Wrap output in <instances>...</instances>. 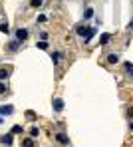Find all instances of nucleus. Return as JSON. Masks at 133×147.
Here are the masks:
<instances>
[{
    "mask_svg": "<svg viewBox=\"0 0 133 147\" xmlns=\"http://www.w3.org/2000/svg\"><path fill=\"white\" fill-rule=\"evenodd\" d=\"M54 139H56L60 145H70V137H68V135H64V133H56V135H54Z\"/></svg>",
    "mask_w": 133,
    "mask_h": 147,
    "instance_id": "nucleus-1",
    "label": "nucleus"
},
{
    "mask_svg": "<svg viewBox=\"0 0 133 147\" xmlns=\"http://www.w3.org/2000/svg\"><path fill=\"white\" fill-rule=\"evenodd\" d=\"M16 40H20V42H26L28 40V30L26 28H18V30H16Z\"/></svg>",
    "mask_w": 133,
    "mask_h": 147,
    "instance_id": "nucleus-2",
    "label": "nucleus"
},
{
    "mask_svg": "<svg viewBox=\"0 0 133 147\" xmlns=\"http://www.w3.org/2000/svg\"><path fill=\"white\" fill-rule=\"evenodd\" d=\"M0 141H2L6 147H10V145H14V135H12V133H6V135H2Z\"/></svg>",
    "mask_w": 133,
    "mask_h": 147,
    "instance_id": "nucleus-3",
    "label": "nucleus"
},
{
    "mask_svg": "<svg viewBox=\"0 0 133 147\" xmlns=\"http://www.w3.org/2000/svg\"><path fill=\"white\" fill-rule=\"evenodd\" d=\"M54 111H58V113H60V111H64V99H62V98H56V99H54Z\"/></svg>",
    "mask_w": 133,
    "mask_h": 147,
    "instance_id": "nucleus-4",
    "label": "nucleus"
},
{
    "mask_svg": "<svg viewBox=\"0 0 133 147\" xmlns=\"http://www.w3.org/2000/svg\"><path fill=\"white\" fill-rule=\"evenodd\" d=\"M14 107L12 105H0V115H12Z\"/></svg>",
    "mask_w": 133,
    "mask_h": 147,
    "instance_id": "nucleus-5",
    "label": "nucleus"
},
{
    "mask_svg": "<svg viewBox=\"0 0 133 147\" xmlns=\"http://www.w3.org/2000/svg\"><path fill=\"white\" fill-rule=\"evenodd\" d=\"M95 32H97L95 28H89V30H87V34L83 36V42H85V44H89V42H91V38L95 36Z\"/></svg>",
    "mask_w": 133,
    "mask_h": 147,
    "instance_id": "nucleus-6",
    "label": "nucleus"
},
{
    "mask_svg": "<svg viewBox=\"0 0 133 147\" xmlns=\"http://www.w3.org/2000/svg\"><path fill=\"white\" fill-rule=\"evenodd\" d=\"M117 62H119V54H109V56H107V64L113 66V64H117Z\"/></svg>",
    "mask_w": 133,
    "mask_h": 147,
    "instance_id": "nucleus-7",
    "label": "nucleus"
},
{
    "mask_svg": "<svg viewBox=\"0 0 133 147\" xmlns=\"http://www.w3.org/2000/svg\"><path fill=\"white\" fill-rule=\"evenodd\" d=\"M18 48H20V40H14V42L8 44V50L10 52H18Z\"/></svg>",
    "mask_w": 133,
    "mask_h": 147,
    "instance_id": "nucleus-8",
    "label": "nucleus"
},
{
    "mask_svg": "<svg viewBox=\"0 0 133 147\" xmlns=\"http://www.w3.org/2000/svg\"><path fill=\"white\" fill-rule=\"evenodd\" d=\"M109 38H111L109 34H101V36H99V46H105L107 42H109Z\"/></svg>",
    "mask_w": 133,
    "mask_h": 147,
    "instance_id": "nucleus-9",
    "label": "nucleus"
},
{
    "mask_svg": "<svg viewBox=\"0 0 133 147\" xmlns=\"http://www.w3.org/2000/svg\"><path fill=\"white\" fill-rule=\"evenodd\" d=\"M22 131H24L22 125H12V131H10V133H12V135H18V133H22Z\"/></svg>",
    "mask_w": 133,
    "mask_h": 147,
    "instance_id": "nucleus-10",
    "label": "nucleus"
},
{
    "mask_svg": "<svg viewBox=\"0 0 133 147\" xmlns=\"http://www.w3.org/2000/svg\"><path fill=\"white\" fill-rule=\"evenodd\" d=\"M0 32H2V34H10V26H8V22H2V24H0Z\"/></svg>",
    "mask_w": 133,
    "mask_h": 147,
    "instance_id": "nucleus-11",
    "label": "nucleus"
},
{
    "mask_svg": "<svg viewBox=\"0 0 133 147\" xmlns=\"http://www.w3.org/2000/svg\"><path fill=\"white\" fill-rule=\"evenodd\" d=\"M60 60H62V54H60V52H54V54H52V62L58 66V64H60Z\"/></svg>",
    "mask_w": 133,
    "mask_h": 147,
    "instance_id": "nucleus-12",
    "label": "nucleus"
},
{
    "mask_svg": "<svg viewBox=\"0 0 133 147\" xmlns=\"http://www.w3.org/2000/svg\"><path fill=\"white\" fill-rule=\"evenodd\" d=\"M87 30H89V28H85V26H78V30H76V32H78V36L83 38V36L87 34Z\"/></svg>",
    "mask_w": 133,
    "mask_h": 147,
    "instance_id": "nucleus-13",
    "label": "nucleus"
},
{
    "mask_svg": "<svg viewBox=\"0 0 133 147\" xmlns=\"http://www.w3.org/2000/svg\"><path fill=\"white\" fill-rule=\"evenodd\" d=\"M22 147H34V137H28L22 141Z\"/></svg>",
    "mask_w": 133,
    "mask_h": 147,
    "instance_id": "nucleus-14",
    "label": "nucleus"
},
{
    "mask_svg": "<svg viewBox=\"0 0 133 147\" xmlns=\"http://www.w3.org/2000/svg\"><path fill=\"white\" fill-rule=\"evenodd\" d=\"M36 48L38 50H48V42H46V40H40V42L36 44Z\"/></svg>",
    "mask_w": 133,
    "mask_h": 147,
    "instance_id": "nucleus-15",
    "label": "nucleus"
},
{
    "mask_svg": "<svg viewBox=\"0 0 133 147\" xmlns=\"http://www.w3.org/2000/svg\"><path fill=\"white\" fill-rule=\"evenodd\" d=\"M91 16H93V8H85V12H83V18H85V20H89Z\"/></svg>",
    "mask_w": 133,
    "mask_h": 147,
    "instance_id": "nucleus-16",
    "label": "nucleus"
},
{
    "mask_svg": "<svg viewBox=\"0 0 133 147\" xmlns=\"http://www.w3.org/2000/svg\"><path fill=\"white\" fill-rule=\"evenodd\" d=\"M38 135H40V129L38 127H32L30 129V137H38Z\"/></svg>",
    "mask_w": 133,
    "mask_h": 147,
    "instance_id": "nucleus-17",
    "label": "nucleus"
},
{
    "mask_svg": "<svg viewBox=\"0 0 133 147\" xmlns=\"http://www.w3.org/2000/svg\"><path fill=\"white\" fill-rule=\"evenodd\" d=\"M125 70H127V74H131V76H133V64H131V62H125Z\"/></svg>",
    "mask_w": 133,
    "mask_h": 147,
    "instance_id": "nucleus-18",
    "label": "nucleus"
},
{
    "mask_svg": "<svg viewBox=\"0 0 133 147\" xmlns=\"http://www.w3.org/2000/svg\"><path fill=\"white\" fill-rule=\"evenodd\" d=\"M2 80H8V72H6L4 68L0 70V82H2Z\"/></svg>",
    "mask_w": 133,
    "mask_h": 147,
    "instance_id": "nucleus-19",
    "label": "nucleus"
},
{
    "mask_svg": "<svg viewBox=\"0 0 133 147\" xmlns=\"http://www.w3.org/2000/svg\"><path fill=\"white\" fill-rule=\"evenodd\" d=\"M42 2H44V0H32V6L38 8V6H42Z\"/></svg>",
    "mask_w": 133,
    "mask_h": 147,
    "instance_id": "nucleus-20",
    "label": "nucleus"
},
{
    "mask_svg": "<svg viewBox=\"0 0 133 147\" xmlns=\"http://www.w3.org/2000/svg\"><path fill=\"white\" fill-rule=\"evenodd\" d=\"M0 94H6V84L0 82Z\"/></svg>",
    "mask_w": 133,
    "mask_h": 147,
    "instance_id": "nucleus-21",
    "label": "nucleus"
},
{
    "mask_svg": "<svg viewBox=\"0 0 133 147\" xmlns=\"http://www.w3.org/2000/svg\"><path fill=\"white\" fill-rule=\"evenodd\" d=\"M46 20H48V16H46V14H42V16H38V22H46Z\"/></svg>",
    "mask_w": 133,
    "mask_h": 147,
    "instance_id": "nucleus-22",
    "label": "nucleus"
},
{
    "mask_svg": "<svg viewBox=\"0 0 133 147\" xmlns=\"http://www.w3.org/2000/svg\"><path fill=\"white\" fill-rule=\"evenodd\" d=\"M40 40H48V32H40Z\"/></svg>",
    "mask_w": 133,
    "mask_h": 147,
    "instance_id": "nucleus-23",
    "label": "nucleus"
},
{
    "mask_svg": "<svg viewBox=\"0 0 133 147\" xmlns=\"http://www.w3.org/2000/svg\"><path fill=\"white\" fill-rule=\"evenodd\" d=\"M129 28H133V20H131V22H129Z\"/></svg>",
    "mask_w": 133,
    "mask_h": 147,
    "instance_id": "nucleus-24",
    "label": "nucleus"
}]
</instances>
